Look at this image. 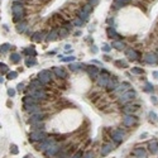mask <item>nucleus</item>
<instances>
[{
  "label": "nucleus",
  "mask_w": 158,
  "mask_h": 158,
  "mask_svg": "<svg viewBox=\"0 0 158 158\" xmlns=\"http://www.w3.org/2000/svg\"><path fill=\"white\" fill-rule=\"evenodd\" d=\"M11 11L15 16V20H18V19H23L24 16V8L22 4L19 3H14L13 4V8H11Z\"/></svg>",
  "instance_id": "f257e3e1"
},
{
  "label": "nucleus",
  "mask_w": 158,
  "mask_h": 158,
  "mask_svg": "<svg viewBox=\"0 0 158 158\" xmlns=\"http://www.w3.org/2000/svg\"><path fill=\"white\" fill-rule=\"evenodd\" d=\"M39 81L43 82V84H47L51 81V72L49 71H42L41 73H39Z\"/></svg>",
  "instance_id": "f03ea898"
},
{
  "label": "nucleus",
  "mask_w": 158,
  "mask_h": 158,
  "mask_svg": "<svg viewBox=\"0 0 158 158\" xmlns=\"http://www.w3.org/2000/svg\"><path fill=\"white\" fill-rule=\"evenodd\" d=\"M134 96H135V92L134 91H128V92H125V94H123L120 96V103H127V101L132 100Z\"/></svg>",
  "instance_id": "7ed1b4c3"
},
{
  "label": "nucleus",
  "mask_w": 158,
  "mask_h": 158,
  "mask_svg": "<svg viewBox=\"0 0 158 158\" xmlns=\"http://www.w3.org/2000/svg\"><path fill=\"white\" fill-rule=\"evenodd\" d=\"M29 137L32 138V141H41V139H44V134L41 133V132H33V133H30Z\"/></svg>",
  "instance_id": "20e7f679"
},
{
  "label": "nucleus",
  "mask_w": 158,
  "mask_h": 158,
  "mask_svg": "<svg viewBox=\"0 0 158 158\" xmlns=\"http://www.w3.org/2000/svg\"><path fill=\"white\" fill-rule=\"evenodd\" d=\"M144 61H146L147 63H156V62L158 61V58H157L156 54H153V53H148V54L144 57Z\"/></svg>",
  "instance_id": "39448f33"
},
{
  "label": "nucleus",
  "mask_w": 158,
  "mask_h": 158,
  "mask_svg": "<svg viewBox=\"0 0 158 158\" xmlns=\"http://www.w3.org/2000/svg\"><path fill=\"white\" fill-rule=\"evenodd\" d=\"M53 71H54V73H56L58 77H63V78H65V77L67 76L63 68H60V67H54V68H53Z\"/></svg>",
  "instance_id": "423d86ee"
},
{
  "label": "nucleus",
  "mask_w": 158,
  "mask_h": 158,
  "mask_svg": "<svg viewBox=\"0 0 158 158\" xmlns=\"http://www.w3.org/2000/svg\"><path fill=\"white\" fill-rule=\"evenodd\" d=\"M137 122V119H135V118L134 116H127V118H124V124L125 125H133L134 123Z\"/></svg>",
  "instance_id": "0eeeda50"
},
{
  "label": "nucleus",
  "mask_w": 158,
  "mask_h": 158,
  "mask_svg": "<svg viewBox=\"0 0 158 158\" xmlns=\"http://www.w3.org/2000/svg\"><path fill=\"white\" fill-rule=\"evenodd\" d=\"M43 33L42 32H37V33H34L33 34V41H35V42H41L42 39H43Z\"/></svg>",
  "instance_id": "6e6552de"
},
{
  "label": "nucleus",
  "mask_w": 158,
  "mask_h": 158,
  "mask_svg": "<svg viewBox=\"0 0 158 158\" xmlns=\"http://www.w3.org/2000/svg\"><path fill=\"white\" fill-rule=\"evenodd\" d=\"M127 56L130 58V60H135V58L138 57V53H137L134 49H128V51H127Z\"/></svg>",
  "instance_id": "1a4fd4ad"
},
{
  "label": "nucleus",
  "mask_w": 158,
  "mask_h": 158,
  "mask_svg": "<svg viewBox=\"0 0 158 158\" xmlns=\"http://www.w3.org/2000/svg\"><path fill=\"white\" fill-rule=\"evenodd\" d=\"M57 35H58V32L57 30H52L48 34V37H47V41H54V39L57 38Z\"/></svg>",
  "instance_id": "9d476101"
},
{
  "label": "nucleus",
  "mask_w": 158,
  "mask_h": 158,
  "mask_svg": "<svg viewBox=\"0 0 158 158\" xmlns=\"http://www.w3.org/2000/svg\"><path fill=\"white\" fill-rule=\"evenodd\" d=\"M113 137H114V139L120 141V139H123V133H122L120 130H116V132L113 133Z\"/></svg>",
  "instance_id": "9b49d317"
},
{
  "label": "nucleus",
  "mask_w": 158,
  "mask_h": 158,
  "mask_svg": "<svg viewBox=\"0 0 158 158\" xmlns=\"http://www.w3.org/2000/svg\"><path fill=\"white\" fill-rule=\"evenodd\" d=\"M20 58H22V57L19 56L18 53H13V54L10 56V60H11V61H13L14 63H18L19 61H20Z\"/></svg>",
  "instance_id": "f8f14e48"
},
{
  "label": "nucleus",
  "mask_w": 158,
  "mask_h": 158,
  "mask_svg": "<svg viewBox=\"0 0 158 158\" xmlns=\"http://www.w3.org/2000/svg\"><path fill=\"white\" fill-rule=\"evenodd\" d=\"M127 3H128V0H115V4H114V6H115V8H120V6L125 5Z\"/></svg>",
  "instance_id": "ddd939ff"
},
{
  "label": "nucleus",
  "mask_w": 158,
  "mask_h": 158,
  "mask_svg": "<svg viewBox=\"0 0 158 158\" xmlns=\"http://www.w3.org/2000/svg\"><path fill=\"white\" fill-rule=\"evenodd\" d=\"M89 73H90V76H91V77H96V76L99 75V71L96 70V67L91 66V68H89Z\"/></svg>",
  "instance_id": "4468645a"
},
{
  "label": "nucleus",
  "mask_w": 158,
  "mask_h": 158,
  "mask_svg": "<svg viewBox=\"0 0 158 158\" xmlns=\"http://www.w3.org/2000/svg\"><path fill=\"white\" fill-rule=\"evenodd\" d=\"M78 18L82 19V20H86V19L89 18V13H86L84 10H80V11H78Z\"/></svg>",
  "instance_id": "2eb2a0df"
},
{
  "label": "nucleus",
  "mask_w": 158,
  "mask_h": 158,
  "mask_svg": "<svg viewBox=\"0 0 158 158\" xmlns=\"http://www.w3.org/2000/svg\"><path fill=\"white\" fill-rule=\"evenodd\" d=\"M113 47H115L116 49H123L125 46H124V43L123 42H113V44H111Z\"/></svg>",
  "instance_id": "dca6fc26"
},
{
  "label": "nucleus",
  "mask_w": 158,
  "mask_h": 158,
  "mask_svg": "<svg viewBox=\"0 0 158 158\" xmlns=\"http://www.w3.org/2000/svg\"><path fill=\"white\" fill-rule=\"evenodd\" d=\"M128 86H129V84H123V85H120V86H118V89H115V92L125 91V90L128 89Z\"/></svg>",
  "instance_id": "f3484780"
},
{
  "label": "nucleus",
  "mask_w": 158,
  "mask_h": 158,
  "mask_svg": "<svg viewBox=\"0 0 158 158\" xmlns=\"http://www.w3.org/2000/svg\"><path fill=\"white\" fill-rule=\"evenodd\" d=\"M25 28H27V24H25V23H20V24H18L16 30H18V32H20V33H23V32L25 30Z\"/></svg>",
  "instance_id": "a211bd4d"
},
{
  "label": "nucleus",
  "mask_w": 158,
  "mask_h": 158,
  "mask_svg": "<svg viewBox=\"0 0 158 158\" xmlns=\"http://www.w3.org/2000/svg\"><path fill=\"white\" fill-rule=\"evenodd\" d=\"M9 49H10V44H8V43H5V44H3L1 47H0V52H1V53H5Z\"/></svg>",
  "instance_id": "6ab92c4d"
},
{
  "label": "nucleus",
  "mask_w": 158,
  "mask_h": 158,
  "mask_svg": "<svg viewBox=\"0 0 158 158\" xmlns=\"http://www.w3.org/2000/svg\"><path fill=\"white\" fill-rule=\"evenodd\" d=\"M111 149H113V146H111V144H108V146H105V147H104V149H103L101 154H103V156H105V154H106L109 151H111Z\"/></svg>",
  "instance_id": "aec40b11"
},
{
  "label": "nucleus",
  "mask_w": 158,
  "mask_h": 158,
  "mask_svg": "<svg viewBox=\"0 0 158 158\" xmlns=\"http://www.w3.org/2000/svg\"><path fill=\"white\" fill-rule=\"evenodd\" d=\"M58 34H60L61 37H66V35L68 34V30H67L66 28H61V29H60V32H58Z\"/></svg>",
  "instance_id": "412c9836"
},
{
  "label": "nucleus",
  "mask_w": 158,
  "mask_h": 158,
  "mask_svg": "<svg viewBox=\"0 0 158 158\" xmlns=\"http://www.w3.org/2000/svg\"><path fill=\"white\" fill-rule=\"evenodd\" d=\"M8 66L6 65H4V63H0V72L1 73H4V72H8Z\"/></svg>",
  "instance_id": "4be33fe9"
},
{
  "label": "nucleus",
  "mask_w": 158,
  "mask_h": 158,
  "mask_svg": "<svg viewBox=\"0 0 158 158\" xmlns=\"http://www.w3.org/2000/svg\"><path fill=\"white\" fill-rule=\"evenodd\" d=\"M24 52H25V53H28V54L35 56V51H34V48H27V49H25Z\"/></svg>",
  "instance_id": "5701e85b"
},
{
  "label": "nucleus",
  "mask_w": 158,
  "mask_h": 158,
  "mask_svg": "<svg viewBox=\"0 0 158 158\" xmlns=\"http://www.w3.org/2000/svg\"><path fill=\"white\" fill-rule=\"evenodd\" d=\"M127 108H128V109H124V111H125V113H130V111H135V110L138 109L137 106H127Z\"/></svg>",
  "instance_id": "b1692460"
},
{
  "label": "nucleus",
  "mask_w": 158,
  "mask_h": 158,
  "mask_svg": "<svg viewBox=\"0 0 158 158\" xmlns=\"http://www.w3.org/2000/svg\"><path fill=\"white\" fill-rule=\"evenodd\" d=\"M75 24L80 27V25H82V24H84V20H82V19H80V18H77L76 20H75Z\"/></svg>",
  "instance_id": "393cba45"
},
{
  "label": "nucleus",
  "mask_w": 158,
  "mask_h": 158,
  "mask_svg": "<svg viewBox=\"0 0 158 158\" xmlns=\"http://www.w3.org/2000/svg\"><path fill=\"white\" fill-rule=\"evenodd\" d=\"M15 77H16V72H9L8 73V78H9V80H10V78L13 80V78H15Z\"/></svg>",
  "instance_id": "a878e982"
},
{
  "label": "nucleus",
  "mask_w": 158,
  "mask_h": 158,
  "mask_svg": "<svg viewBox=\"0 0 158 158\" xmlns=\"http://www.w3.org/2000/svg\"><path fill=\"white\" fill-rule=\"evenodd\" d=\"M61 60L65 61V62H68V61H73L75 57H63V58H61Z\"/></svg>",
  "instance_id": "bb28decb"
},
{
  "label": "nucleus",
  "mask_w": 158,
  "mask_h": 158,
  "mask_svg": "<svg viewBox=\"0 0 158 158\" xmlns=\"http://www.w3.org/2000/svg\"><path fill=\"white\" fill-rule=\"evenodd\" d=\"M82 10H84V11H86V13H90V10H92V8H91L90 5H85V6L82 8Z\"/></svg>",
  "instance_id": "cd10ccee"
},
{
  "label": "nucleus",
  "mask_w": 158,
  "mask_h": 158,
  "mask_svg": "<svg viewBox=\"0 0 158 158\" xmlns=\"http://www.w3.org/2000/svg\"><path fill=\"white\" fill-rule=\"evenodd\" d=\"M30 65H35V60H27V66H30Z\"/></svg>",
  "instance_id": "c85d7f7f"
},
{
  "label": "nucleus",
  "mask_w": 158,
  "mask_h": 158,
  "mask_svg": "<svg viewBox=\"0 0 158 158\" xmlns=\"http://www.w3.org/2000/svg\"><path fill=\"white\" fill-rule=\"evenodd\" d=\"M132 72H134V73H142L143 71H142L141 68H133V70H132Z\"/></svg>",
  "instance_id": "c756f323"
},
{
  "label": "nucleus",
  "mask_w": 158,
  "mask_h": 158,
  "mask_svg": "<svg viewBox=\"0 0 158 158\" xmlns=\"http://www.w3.org/2000/svg\"><path fill=\"white\" fill-rule=\"evenodd\" d=\"M8 94H9V96H14V94H15V91H14L13 89H9V90H8Z\"/></svg>",
  "instance_id": "7c9ffc66"
},
{
  "label": "nucleus",
  "mask_w": 158,
  "mask_h": 158,
  "mask_svg": "<svg viewBox=\"0 0 158 158\" xmlns=\"http://www.w3.org/2000/svg\"><path fill=\"white\" fill-rule=\"evenodd\" d=\"M99 1H100V0H90V4H91V5H96Z\"/></svg>",
  "instance_id": "2f4dec72"
},
{
  "label": "nucleus",
  "mask_w": 158,
  "mask_h": 158,
  "mask_svg": "<svg viewBox=\"0 0 158 158\" xmlns=\"http://www.w3.org/2000/svg\"><path fill=\"white\" fill-rule=\"evenodd\" d=\"M23 87H24V86H23V84H19V85H18V90H19V91H22V90H23Z\"/></svg>",
  "instance_id": "473e14b6"
},
{
  "label": "nucleus",
  "mask_w": 158,
  "mask_h": 158,
  "mask_svg": "<svg viewBox=\"0 0 158 158\" xmlns=\"http://www.w3.org/2000/svg\"><path fill=\"white\" fill-rule=\"evenodd\" d=\"M103 49H104V51H109V49H110V47H109V46H106V44H105V46H104V47H103Z\"/></svg>",
  "instance_id": "72a5a7b5"
},
{
  "label": "nucleus",
  "mask_w": 158,
  "mask_h": 158,
  "mask_svg": "<svg viewBox=\"0 0 158 158\" xmlns=\"http://www.w3.org/2000/svg\"><path fill=\"white\" fill-rule=\"evenodd\" d=\"M86 158H92V154H87V156H86Z\"/></svg>",
  "instance_id": "f704fd0d"
}]
</instances>
